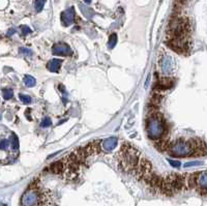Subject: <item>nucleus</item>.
<instances>
[{"instance_id": "1", "label": "nucleus", "mask_w": 207, "mask_h": 206, "mask_svg": "<svg viewBox=\"0 0 207 206\" xmlns=\"http://www.w3.org/2000/svg\"><path fill=\"white\" fill-rule=\"evenodd\" d=\"M169 153L173 157H191L204 155L206 152L205 143L197 140H177L169 146Z\"/></svg>"}, {"instance_id": "2", "label": "nucleus", "mask_w": 207, "mask_h": 206, "mask_svg": "<svg viewBox=\"0 0 207 206\" xmlns=\"http://www.w3.org/2000/svg\"><path fill=\"white\" fill-rule=\"evenodd\" d=\"M50 194L39 185H32L23 193L20 200L21 206H51Z\"/></svg>"}, {"instance_id": "3", "label": "nucleus", "mask_w": 207, "mask_h": 206, "mask_svg": "<svg viewBox=\"0 0 207 206\" xmlns=\"http://www.w3.org/2000/svg\"><path fill=\"white\" fill-rule=\"evenodd\" d=\"M141 154L136 148L132 147L129 144H124L118 153L119 167L124 172L132 174L138 166Z\"/></svg>"}, {"instance_id": "4", "label": "nucleus", "mask_w": 207, "mask_h": 206, "mask_svg": "<svg viewBox=\"0 0 207 206\" xmlns=\"http://www.w3.org/2000/svg\"><path fill=\"white\" fill-rule=\"evenodd\" d=\"M148 133V137L152 140H158L166 133L165 121L161 114H152L147 118V125H146Z\"/></svg>"}, {"instance_id": "5", "label": "nucleus", "mask_w": 207, "mask_h": 206, "mask_svg": "<svg viewBox=\"0 0 207 206\" xmlns=\"http://www.w3.org/2000/svg\"><path fill=\"white\" fill-rule=\"evenodd\" d=\"M160 66H161V71L162 73L167 77V76H171L173 75V73L175 71V62L173 58L168 55V54H165V55L162 57L160 60Z\"/></svg>"}, {"instance_id": "6", "label": "nucleus", "mask_w": 207, "mask_h": 206, "mask_svg": "<svg viewBox=\"0 0 207 206\" xmlns=\"http://www.w3.org/2000/svg\"><path fill=\"white\" fill-rule=\"evenodd\" d=\"M206 171L203 170L201 172H196L194 176V189L203 196L206 195Z\"/></svg>"}, {"instance_id": "7", "label": "nucleus", "mask_w": 207, "mask_h": 206, "mask_svg": "<svg viewBox=\"0 0 207 206\" xmlns=\"http://www.w3.org/2000/svg\"><path fill=\"white\" fill-rule=\"evenodd\" d=\"M52 51L54 55L59 56H69L73 53L72 49L65 43H56L52 47Z\"/></svg>"}, {"instance_id": "8", "label": "nucleus", "mask_w": 207, "mask_h": 206, "mask_svg": "<svg viewBox=\"0 0 207 206\" xmlns=\"http://www.w3.org/2000/svg\"><path fill=\"white\" fill-rule=\"evenodd\" d=\"M75 21V8L69 7L61 14V22L64 26H69Z\"/></svg>"}, {"instance_id": "9", "label": "nucleus", "mask_w": 207, "mask_h": 206, "mask_svg": "<svg viewBox=\"0 0 207 206\" xmlns=\"http://www.w3.org/2000/svg\"><path fill=\"white\" fill-rule=\"evenodd\" d=\"M117 138L115 137H110L106 139V140L103 141V144H101V146H103V149L105 151H107V152H109V151H112L114 148L117 146Z\"/></svg>"}, {"instance_id": "10", "label": "nucleus", "mask_w": 207, "mask_h": 206, "mask_svg": "<svg viewBox=\"0 0 207 206\" xmlns=\"http://www.w3.org/2000/svg\"><path fill=\"white\" fill-rule=\"evenodd\" d=\"M62 60L61 59H52L51 61L48 62L47 68L52 73H57L59 71L60 66H61Z\"/></svg>"}, {"instance_id": "11", "label": "nucleus", "mask_w": 207, "mask_h": 206, "mask_svg": "<svg viewBox=\"0 0 207 206\" xmlns=\"http://www.w3.org/2000/svg\"><path fill=\"white\" fill-rule=\"evenodd\" d=\"M63 170H64V163H63V161L55 162V163H53L50 166V171L53 173H56V174L62 173Z\"/></svg>"}, {"instance_id": "12", "label": "nucleus", "mask_w": 207, "mask_h": 206, "mask_svg": "<svg viewBox=\"0 0 207 206\" xmlns=\"http://www.w3.org/2000/svg\"><path fill=\"white\" fill-rule=\"evenodd\" d=\"M23 81H24V84L26 85L27 87H33L34 85L36 84V80L32 77V76H30V75L25 76L24 79H23Z\"/></svg>"}, {"instance_id": "13", "label": "nucleus", "mask_w": 207, "mask_h": 206, "mask_svg": "<svg viewBox=\"0 0 207 206\" xmlns=\"http://www.w3.org/2000/svg\"><path fill=\"white\" fill-rule=\"evenodd\" d=\"M117 34L116 33H112L111 34V36L109 37V42H108V47H109V49H113L114 47L116 46L117 44Z\"/></svg>"}, {"instance_id": "14", "label": "nucleus", "mask_w": 207, "mask_h": 206, "mask_svg": "<svg viewBox=\"0 0 207 206\" xmlns=\"http://www.w3.org/2000/svg\"><path fill=\"white\" fill-rule=\"evenodd\" d=\"M46 1L47 0H35V1H34V7H35L37 12L43 11L44 5H45V3H46Z\"/></svg>"}, {"instance_id": "15", "label": "nucleus", "mask_w": 207, "mask_h": 206, "mask_svg": "<svg viewBox=\"0 0 207 206\" xmlns=\"http://www.w3.org/2000/svg\"><path fill=\"white\" fill-rule=\"evenodd\" d=\"M2 96L4 100H11L12 96H14V92H12V89H4L2 91Z\"/></svg>"}, {"instance_id": "16", "label": "nucleus", "mask_w": 207, "mask_h": 206, "mask_svg": "<svg viewBox=\"0 0 207 206\" xmlns=\"http://www.w3.org/2000/svg\"><path fill=\"white\" fill-rule=\"evenodd\" d=\"M12 149H18L19 148V139L15 134L12 135Z\"/></svg>"}, {"instance_id": "17", "label": "nucleus", "mask_w": 207, "mask_h": 206, "mask_svg": "<svg viewBox=\"0 0 207 206\" xmlns=\"http://www.w3.org/2000/svg\"><path fill=\"white\" fill-rule=\"evenodd\" d=\"M51 124H52L51 118H49V117H46V118H44L43 121H41L40 126H41V128H48V126H50Z\"/></svg>"}, {"instance_id": "18", "label": "nucleus", "mask_w": 207, "mask_h": 206, "mask_svg": "<svg viewBox=\"0 0 207 206\" xmlns=\"http://www.w3.org/2000/svg\"><path fill=\"white\" fill-rule=\"evenodd\" d=\"M20 100L22 101V103L26 105H29L31 103V97L28 96H25V94H20Z\"/></svg>"}, {"instance_id": "19", "label": "nucleus", "mask_w": 207, "mask_h": 206, "mask_svg": "<svg viewBox=\"0 0 207 206\" xmlns=\"http://www.w3.org/2000/svg\"><path fill=\"white\" fill-rule=\"evenodd\" d=\"M8 144H9L8 140H2V141H0V149H1V150H5L6 148L8 147Z\"/></svg>"}, {"instance_id": "20", "label": "nucleus", "mask_w": 207, "mask_h": 206, "mask_svg": "<svg viewBox=\"0 0 207 206\" xmlns=\"http://www.w3.org/2000/svg\"><path fill=\"white\" fill-rule=\"evenodd\" d=\"M168 162H169V164L171 165L172 167H174V168H179L180 166H181V163L179 161H173V160H168Z\"/></svg>"}, {"instance_id": "21", "label": "nucleus", "mask_w": 207, "mask_h": 206, "mask_svg": "<svg viewBox=\"0 0 207 206\" xmlns=\"http://www.w3.org/2000/svg\"><path fill=\"white\" fill-rule=\"evenodd\" d=\"M199 165H202L201 162H189V163L184 164L183 167L189 168V167H193V166H199Z\"/></svg>"}, {"instance_id": "22", "label": "nucleus", "mask_w": 207, "mask_h": 206, "mask_svg": "<svg viewBox=\"0 0 207 206\" xmlns=\"http://www.w3.org/2000/svg\"><path fill=\"white\" fill-rule=\"evenodd\" d=\"M21 30H22V34L23 35H26V34L30 33L31 32V29L28 26H25V25H23V26H21Z\"/></svg>"}, {"instance_id": "23", "label": "nucleus", "mask_w": 207, "mask_h": 206, "mask_svg": "<svg viewBox=\"0 0 207 206\" xmlns=\"http://www.w3.org/2000/svg\"><path fill=\"white\" fill-rule=\"evenodd\" d=\"M20 51H21V53H24V54H28V55H31V53L30 52V50H28V49H25V48H21L20 49Z\"/></svg>"}, {"instance_id": "24", "label": "nucleus", "mask_w": 207, "mask_h": 206, "mask_svg": "<svg viewBox=\"0 0 207 206\" xmlns=\"http://www.w3.org/2000/svg\"><path fill=\"white\" fill-rule=\"evenodd\" d=\"M16 32V30L15 29H11V30H8V32H7V35H12V33H15Z\"/></svg>"}, {"instance_id": "25", "label": "nucleus", "mask_w": 207, "mask_h": 206, "mask_svg": "<svg viewBox=\"0 0 207 206\" xmlns=\"http://www.w3.org/2000/svg\"><path fill=\"white\" fill-rule=\"evenodd\" d=\"M84 2H85V3H87V4H89V3L91 2V0H84Z\"/></svg>"}]
</instances>
